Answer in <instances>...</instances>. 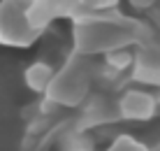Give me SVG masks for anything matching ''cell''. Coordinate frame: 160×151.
Listing matches in <instances>:
<instances>
[{"mask_svg": "<svg viewBox=\"0 0 160 151\" xmlns=\"http://www.w3.org/2000/svg\"><path fill=\"white\" fill-rule=\"evenodd\" d=\"M32 0H0V44L26 49L40 37V28L30 23Z\"/></svg>", "mask_w": 160, "mask_h": 151, "instance_id": "obj_1", "label": "cell"}, {"mask_svg": "<svg viewBox=\"0 0 160 151\" xmlns=\"http://www.w3.org/2000/svg\"><path fill=\"white\" fill-rule=\"evenodd\" d=\"M77 51L81 54H107L114 49L125 47V42L132 40L125 26H114L102 19H79L74 26Z\"/></svg>", "mask_w": 160, "mask_h": 151, "instance_id": "obj_2", "label": "cell"}, {"mask_svg": "<svg viewBox=\"0 0 160 151\" xmlns=\"http://www.w3.org/2000/svg\"><path fill=\"white\" fill-rule=\"evenodd\" d=\"M88 86H91V77L79 63H65L63 70L53 72L51 81L47 86V98L51 102L65 105V107H74L88 96Z\"/></svg>", "mask_w": 160, "mask_h": 151, "instance_id": "obj_3", "label": "cell"}, {"mask_svg": "<svg viewBox=\"0 0 160 151\" xmlns=\"http://www.w3.org/2000/svg\"><path fill=\"white\" fill-rule=\"evenodd\" d=\"M116 112L125 121H148L156 114V98L144 88H130L118 98Z\"/></svg>", "mask_w": 160, "mask_h": 151, "instance_id": "obj_4", "label": "cell"}, {"mask_svg": "<svg viewBox=\"0 0 160 151\" xmlns=\"http://www.w3.org/2000/svg\"><path fill=\"white\" fill-rule=\"evenodd\" d=\"M132 65H135V79L151 86H160V54L144 51L132 60Z\"/></svg>", "mask_w": 160, "mask_h": 151, "instance_id": "obj_5", "label": "cell"}, {"mask_svg": "<svg viewBox=\"0 0 160 151\" xmlns=\"http://www.w3.org/2000/svg\"><path fill=\"white\" fill-rule=\"evenodd\" d=\"M53 70L49 63H44V60H37V63H30L28 68L23 72V79H26V86L30 88V91L35 93H44L49 86V81H51L53 77Z\"/></svg>", "mask_w": 160, "mask_h": 151, "instance_id": "obj_6", "label": "cell"}, {"mask_svg": "<svg viewBox=\"0 0 160 151\" xmlns=\"http://www.w3.org/2000/svg\"><path fill=\"white\" fill-rule=\"evenodd\" d=\"M107 151H151V149H148L144 142L135 139L132 135H118Z\"/></svg>", "mask_w": 160, "mask_h": 151, "instance_id": "obj_7", "label": "cell"}, {"mask_svg": "<svg viewBox=\"0 0 160 151\" xmlns=\"http://www.w3.org/2000/svg\"><path fill=\"white\" fill-rule=\"evenodd\" d=\"M107 63H112V68L116 70H125L132 65V56L121 47V49H114V51H107Z\"/></svg>", "mask_w": 160, "mask_h": 151, "instance_id": "obj_8", "label": "cell"}, {"mask_svg": "<svg viewBox=\"0 0 160 151\" xmlns=\"http://www.w3.org/2000/svg\"><path fill=\"white\" fill-rule=\"evenodd\" d=\"M81 9H88V12H107V9H114L121 0H77Z\"/></svg>", "mask_w": 160, "mask_h": 151, "instance_id": "obj_9", "label": "cell"}]
</instances>
